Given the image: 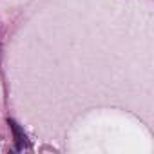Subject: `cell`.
I'll list each match as a JSON object with an SVG mask.
<instances>
[{
    "instance_id": "obj_1",
    "label": "cell",
    "mask_w": 154,
    "mask_h": 154,
    "mask_svg": "<svg viewBox=\"0 0 154 154\" xmlns=\"http://www.w3.org/2000/svg\"><path fill=\"white\" fill-rule=\"evenodd\" d=\"M8 125H9L11 131H13V138H15V147H17V150H22V149L26 147V134H24V131L20 129V125H18L15 120H8Z\"/></svg>"
}]
</instances>
